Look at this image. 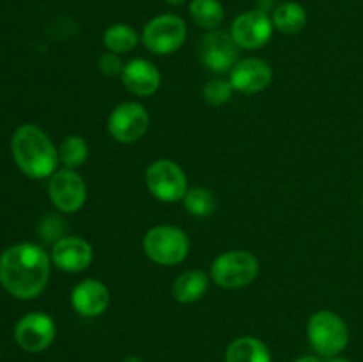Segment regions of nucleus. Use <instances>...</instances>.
I'll return each mask as SVG.
<instances>
[{
    "label": "nucleus",
    "mask_w": 363,
    "mask_h": 362,
    "mask_svg": "<svg viewBox=\"0 0 363 362\" xmlns=\"http://www.w3.org/2000/svg\"><path fill=\"white\" fill-rule=\"evenodd\" d=\"M52 258L35 243H16L0 256V284L20 300H32L45 291Z\"/></svg>",
    "instance_id": "f257e3e1"
},
{
    "label": "nucleus",
    "mask_w": 363,
    "mask_h": 362,
    "mask_svg": "<svg viewBox=\"0 0 363 362\" xmlns=\"http://www.w3.org/2000/svg\"><path fill=\"white\" fill-rule=\"evenodd\" d=\"M11 151L18 169L32 180H45L57 172L59 149L35 124H21L11 138Z\"/></svg>",
    "instance_id": "f03ea898"
},
{
    "label": "nucleus",
    "mask_w": 363,
    "mask_h": 362,
    "mask_svg": "<svg viewBox=\"0 0 363 362\" xmlns=\"http://www.w3.org/2000/svg\"><path fill=\"white\" fill-rule=\"evenodd\" d=\"M308 343L319 357H337L350 343V329L346 322L333 311H318L311 316L307 325Z\"/></svg>",
    "instance_id": "7ed1b4c3"
},
{
    "label": "nucleus",
    "mask_w": 363,
    "mask_h": 362,
    "mask_svg": "<svg viewBox=\"0 0 363 362\" xmlns=\"http://www.w3.org/2000/svg\"><path fill=\"white\" fill-rule=\"evenodd\" d=\"M144 251L156 265H179L190 252V238L176 226H156L145 233Z\"/></svg>",
    "instance_id": "20e7f679"
},
{
    "label": "nucleus",
    "mask_w": 363,
    "mask_h": 362,
    "mask_svg": "<svg viewBox=\"0 0 363 362\" xmlns=\"http://www.w3.org/2000/svg\"><path fill=\"white\" fill-rule=\"evenodd\" d=\"M259 275V259L248 251L220 254L211 265V279L216 286L238 290L254 283Z\"/></svg>",
    "instance_id": "39448f33"
},
{
    "label": "nucleus",
    "mask_w": 363,
    "mask_h": 362,
    "mask_svg": "<svg viewBox=\"0 0 363 362\" xmlns=\"http://www.w3.org/2000/svg\"><path fill=\"white\" fill-rule=\"evenodd\" d=\"M188 27L177 14H160L149 20L142 28V43L156 55H169L184 45Z\"/></svg>",
    "instance_id": "423d86ee"
},
{
    "label": "nucleus",
    "mask_w": 363,
    "mask_h": 362,
    "mask_svg": "<svg viewBox=\"0 0 363 362\" xmlns=\"http://www.w3.org/2000/svg\"><path fill=\"white\" fill-rule=\"evenodd\" d=\"M149 192L162 202L183 201L188 192V177L172 160H156L145 170Z\"/></svg>",
    "instance_id": "0eeeda50"
},
{
    "label": "nucleus",
    "mask_w": 363,
    "mask_h": 362,
    "mask_svg": "<svg viewBox=\"0 0 363 362\" xmlns=\"http://www.w3.org/2000/svg\"><path fill=\"white\" fill-rule=\"evenodd\" d=\"M108 133L121 144H133L140 141L149 128V112L137 102H126L117 105L110 112Z\"/></svg>",
    "instance_id": "6e6552de"
},
{
    "label": "nucleus",
    "mask_w": 363,
    "mask_h": 362,
    "mask_svg": "<svg viewBox=\"0 0 363 362\" xmlns=\"http://www.w3.org/2000/svg\"><path fill=\"white\" fill-rule=\"evenodd\" d=\"M55 322L46 312H28L14 327V339L18 346L28 353H41L55 341Z\"/></svg>",
    "instance_id": "1a4fd4ad"
},
{
    "label": "nucleus",
    "mask_w": 363,
    "mask_h": 362,
    "mask_svg": "<svg viewBox=\"0 0 363 362\" xmlns=\"http://www.w3.org/2000/svg\"><path fill=\"white\" fill-rule=\"evenodd\" d=\"M48 195L52 204L64 213H77L87 199V187L74 169H60L50 177Z\"/></svg>",
    "instance_id": "9d476101"
},
{
    "label": "nucleus",
    "mask_w": 363,
    "mask_h": 362,
    "mask_svg": "<svg viewBox=\"0 0 363 362\" xmlns=\"http://www.w3.org/2000/svg\"><path fill=\"white\" fill-rule=\"evenodd\" d=\"M273 31V20L261 9L245 11L230 25V35L243 50H259L268 45Z\"/></svg>",
    "instance_id": "9b49d317"
},
{
    "label": "nucleus",
    "mask_w": 363,
    "mask_h": 362,
    "mask_svg": "<svg viewBox=\"0 0 363 362\" xmlns=\"http://www.w3.org/2000/svg\"><path fill=\"white\" fill-rule=\"evenodd\" d=\"M238 53H240V46L236 45L230 32L211 31L202 39L201 60L213 73H230V70L240 60Z\"/></svg>",
    "instance_id": "f8f14e48"
},
{
    "label": "nucleus",
    "mask_w": 363,
    "mask_h": 362,
    "mask_svg": "<svg viewBox=\"0 0 363 362\" xmlns=\"http://www.w3.org/2000/svg\"><path fill=\"white\" fill-rule=\"evenodd\" d=\"M52 263L67 273L84 272L94 259L92 245L80 236H62L53 243Z\"/></svg>",
    "instance_id": "ddd939ff"
},
{
    "label": "nucleus",
    "mask_w": 363,
    "mask_h": 362,
    "mask_svg": "<svg viewBox=\"0 0 363 362\" xmlns=\"http://www.w3.org/2000/svg\"><path fill=\"white\" fill-rule=\"evenodd\" d=\"M273 71L269 64L262 59H250L238 60L236 66L230 70L229 82L234 91L243 92V94H255L261 92L272 84Z\"/></svg>",
    "instance_id": "4468645a"
},
{
    "label": "nucleus",
    "mask_w": 363,
    "mask_h": 362,
    "mask_svg": "<svg viewBox=\"0 0 363 362\" xmlns=\"http://www.w3.org/2000/svg\"><path fill=\"white\" fill-rule=\"evenodd\" d=\"M71 305L84 318H96L108 309V287L101 280L84 279L71 291Z\"/></svg>",
    "instance_id": "2eb2a0df"
},
{
    "label": "nucleus",
    "mask_w": 363,
    "mask_h": 362,
    "mask_svg": "<svg viewBox=\"0 0 363 362\" xmlns=\"http://www.w3.org/2000/svg\"><path fill=\"white\" fill-rule=\"evenodd\" d=\"M121 80L131 94L147 98L155 94L162 85V73L151 60L133 59L124 64Z\"/></svg>",
    "instance_id": "dca6fc26"
},
{
    "label": "nucleus",
    "mask_w": 363,
    "mask_h": 362,
    "mask_svg": "<svg viewBox=\"0 0 363 362\" xmlns=\"http://www.w3.org/2000/svg\"><path fill=\"white\" fill-rule=\"evenodd\" d=\"M209 287V277L202 270H188L174 280L172 293L179 304H194L201 300Z\"/></svg>",
    "instance_id": "f3484780"
},
{
    "label": "nucleus",
    "mask_w": 363,
    "mask_h": 362,
    "mask_svg": "<svg viewBox=\"0 0 363 362\" xmlns=\"http://www.w3.org/2000/svg\"><path fill=\"white\" fill-rule=\"evenodd\" d=\"M225 362H272V351L257 337L243 336L229 344Z\"/></svg>",
    "instance_id": "a211bd4d"
},
{
    "label": "nucleus",
    "mask_w": 363,
    "mask_h": 362,
    "mask_svg": "<svg viewBox=\"0 0 363 362\" xmlns=\"http://www.w3.org/2000/svg\"><path fill=\"white\" fill-rule=\"evenodd\" d=\"M273 27L282 34H296L307 25V11L298 2H284L273 11Z\"/></svg>",
    "instance_id": "6ab92c4d"
},
{
    "label": "nucleus",
    "mask_w": 363,
    "mask_h": 362,
    "mask_svg": "<svg viewBox=\"0 0 363 362\" xmlns=\"http://www.w3.org/2000/svg\"><path fill=\"white\" fill-rule=\"evenodd\" d=\"M191 21L206 31H216L225 18L220 0H191L188 7Z\"/></svg>",
    "instance_id": "aec40b11"
},
{
    "label": "nucleus",
    "mask_w": 363,
    "mask_h": 362,
    "mask_svg": "<svg viewBox=\"0 0 363 362\" xmlns=\"http://www.w3.org/2000/svg\"><path fill=\"white\" fill-rule=\"evenodd\" d=\"M140 35L133 27L126 23H116L108 27L103 34V45L112 53H128L137 48Z\"/></svg>",
    "instance_id": "412c9836"
},
{
    "label": "nucleus",
    "mask_w": 363,
    "mask_h": 362,
    "mask_svg": "<svg viewBox=\"0 0 363 362\" xmlns=\"http://www.w3.org/2000/svg\"><path fill=\"white\" fill-rule=\"evenodd\" d=\"M89 158V146L80 135H69L59 146V162L66 169H78Z\"/></svg>",
    "instance_id": "4be33fe9"
},
{
    "label": "nucleus",
    "mask_w": 363,
    "mask_h": 362,
    "mask_svg": "<svg viewBox=\"0 0 363 362\" xmlns=\"http://www.w3.org/2000/svg\"><path fill=\"white\" fill-rule=\"evenodd\" d=\"M184 208L190 215L199 216V219H206V216L213 215L216 209V199L211 190L204 187L188 188L186 195L183 199Z\"/></svg>",
    "instance_id": "5701e85b"
},
{
    "label": "nucleus",
    "mask_w": 363,
    "mask_h": 362,
    "mask_svg": "<svg viewBox=\"0 0 363 362\" xmlns=\"http://www.w3.org/2000/svg\"><path fill=\"white\" fill-rule=\"evenodd\" d=\"M233 85L229 80H223V78H213L202 89V96H204L206 103L213 106H220L223 103L229 102L233 98Z\"/></svg>",
    "instance_id": "b1692460"
},
{
    "label": "nucleus",
    "mask_w": 363,
    "mask_h": 362,
    "mask_svg": "<svg viewBox=\"0 0 363 362\" xmlns=\"http://www.w3.org/2000/svg\"><path fill=\"white\" fill-rule=\"evenodd\" d=\"M98 66H99V71L108 78L121 77L124 70V62L121 60L119 53H112V52L103 53L98 60Z\"/></svg>",
    "instance_id": "393cba45"
},
{
    "label": "nucleus",
    "mask_w": 363,
    "mask_h": 362,
    "mask_svg": "<svg viewBox=\"0 0 363 362\" xmlns=\"http://www.w3.org/2000/svg\"><path fill=\"white\" fill-rule=\"evenodd\" d=\"M294 362H323L318 355H303V357L296 358Z\"/></svg>",
    "instance_id": "a878e982"
},
{
    "label": "nucleus",
    "mask_w": 363,
    "mask_h": 362,
    "mask_svg": "<svg viewBox=\"0 0 363 362\" xmlns=\"http://www.w3.org/2000/svg\"><path fill=\"white\" fill-rule=\"evenodd\" d=\"M123 362H144V361H142L140 357H137V355H128Z\"/></svg>",
    "instance_id": "bb28decb"
},
{
    "label": "nucleus",
    "mask_w": 363,
    "mask_h": 362,
    "mask_svg": "<svg viewBox=\"0 0 363 362\" xmlns=\"http://www.w3.org/2000/svg\"><path fill=\"white\" fill-rule=\"evenodd\" d=\"M167 4H170V6H183L184 2H186V0H165Z\"/></svg>",
    "instance_id": "cd10ccee"
},
{
    "label": "nucleus",
    "mask_w": 363,
    "mask_h": 362,
    "mask_svg": "<svg viewBox=\"0 0 363 362\" xmlns=\"http://www.w3.org/2000/svg\"><path fill=\"white\" fill-rule=\"evenodd\" d=\"M328 362H351V361H350V358H344V357H339V355H337V357L330 358Z\"/></svg>",
    "instance_id": "c85d7f7f"
},
{
    "label": "nucleus",
    "mask_w": 363,
    "mask_h": 362,
    "mask_svg": "<svg viewBox=\"0 0 363 362\" xmlns=\"http://www.w3.org/2000/svg\"><path fill=\"white\" fill-rule=\"evenodd\" d=\"M362 208H363V201H362Z\"/></svg>",
    "instance_id": "c756f323"
}]
</instances>
